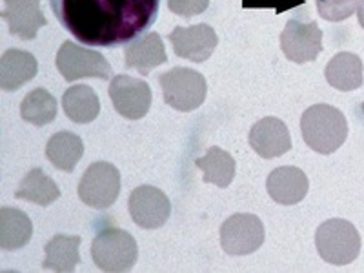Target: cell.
<instances>
[{
	"label": "cell",
	"mask_w": 364,
	"mask_h": 273,
	"mask_svg": "<svg viewBox=\"0 0 364 273\" xmlns=\"http://www.w3.org/2000/svg\"><path fill=\"white\" fill-rule=\"evenodd\" d=\"M266 190L269 197L282 206H294L306 197L310 190V181L306 173L295 166H282L269 173Z\"/></svg>",
	"instance_id": "9a60e30c"
},
{
	"label": "cell",
	"mask_w": 364,
	"mask_h": 273,
	"mask_svg": "<svg viewBox=\"0 0 364 273\" xmlns=\"http://www.w3.org/2000/svg\"><path fill=\"white\" fill-rule=\"evenodd\" d=\"M210 6V0H168V8L178 17H195L204 13Z\"/></svg>",
	"instance_id": "4316f807"
},
{
	"label": "cell",
	"mask_w": 364,
	"mask_h": 273,
	"mask_svg": "<svg viewBox=\"0 0 364 273\" xmlns=\"http://www.w3.org/2000/svg\"><path fill=\"white\" fill-rule=\"evenodd\" d=\"M173 51L177 57L186 58L191 63H204L213 55L219 38H217L215 29L208 24H195L190 28H177L168 35Z\"/></svg>",
	"instance_id": "7c38bea8"
},
{
	"label": "cell",
	"mask_w": 364,
	"mask_h": 273,
	"mask_svg": "<svg viewBox=\"0 0 364 273\" xmlns=\"http://www.w3.org/2000/svg\"><path fill=\"white\" fill-rule=\"evenodd\" d=\"M359 0H317L318 15L328 22H343L353 15Z\"/></svg>",
	"instance_id": "484cf974"
},
{
	"label": "cell",
	"mask_w": 364,
	"mask_h": 273,
	"mask_svg": "<svg viewBox=\"0 0 364 273\" xmlns=\"http://www.w3.org/2000/svg\"><path fill=\"white\" fill-rule=\"evenodd\" d=\"M164 100L177 112H193L206 100L208 84L199 71L175 66L159 77Z\"/></svg>",
	"instance_id": "5b68a950"
},
{
	"label": "cell",
	"mask_w": 364,
	"mask_h": 273,
	"mask_svg": "<svg viewBox=\"0 0 364 273\" xmlns=\"http://www.w3.org/2000/svg\"><path fill=\"white\" fill-rule=\"evenodd\" d=\"M357 17H359V24L363 26L364 29V0H359V2H357Z\"/></svg>",
	"instance_id": "83f0119b"
},
{
	"label": "cell",
	"mask_w": 364,
	"mask_h": 273,
	"mask_svg": "<svg viewBox=\"0 0 364 273\" xmlns=\"http://www.w3.org/2000/svg\"><path fill=\"white\" fill-rule=\"evenodd\" d=\"M38 64L37 58L28 51L8 50L0 58V87L15 91L35 79Z\"/></svg>",
	"instance_id": "e0dca14e"
},
{
	"label": "cell",
	"mask_w": 364,
	"mask_h": 273,
	"mask_svg": "<svg viewBox=\"0 0 364 273\" xmlns=\"http://www.w3.org/2000/svg\"><path fill=\"white\" fill-rule=\"evenodd\" d=\"M33 235V223L17 208L0 210V248L6 252L24 248Z\"/></svg>",
	"instance_id": "ac0fdd59"
},
{
	"label": "cell",
	"mask_w": 364,
	"mask_h": 273,
	"mask_svg": "<svg viewBox=\"0 0 364 273\" xmlns=\"http://www.w3.org/2000/svg\"><path fill=\"white\" fill-rule=\"evenodd\" d=\"M161 0H50L57 21L87 46L129 44L154 26Z\"/></svg>",
	"instance_id": "6da1fadb"
},
{
	"label": "cell",
	"mask_w": 364,
	"mask_h": 273,
	"mask_svg": "<svg viewBox=\"0 0 364 273\" xmlns=\"http://www.w3.org/2000/svg\"><path fill=\"white\" fill-rule=\"evenodd\" d=\"M301 132L306 146L321 155H330L348 139L346 117L330 104H315L302 113Z\"/></svg>",
	"instance_id": "7a4b0ae2"
},
{
	"label": "cell",
	"mask_w": 364,
	"mask_h": 273,
	"mask_svg": "<svg viewBox=\"0 0 364 273\" xmlns=\"http://www.w3.org/2000/svg\"><path fill=\"white\" fill-rule=\"evenodd\" d=\"M2 18L9 31L22 41H33L38 29L48 24L41 11V0H4Z\"/></svg>",
	"instance_id": "5bb4252c"
},
{
	"label": "cell",
	"mask_w": 364,
	"mask_h": 273,
	"mask_svg": "<svg viewBox=\"0 0 364 273\" xmlns=\"http://www.w3.org/2000/svg\"><path fill=\"white\" fill-rule=\"evenodd\" d=\"M21 115L26 122L33 126L51 124L57 117V100L48 90L37 87L22 100Z\"/></svg>",
	"instance_id": "d4e9b609"
},
{
	"label": "cell",
	"mask_w": 364,
	"mask_h": 273,
	"mask_svg": "<svg viewBox=\"0 0 364 273\" xmlns=\"http://www.w3.org/2000/svg\"><path fill=\"white\" fill-rule=\"evenodd\" d=\"M133 223L144 230H157L170 219L171 204L164 191L155 186H139L132 191L128 200Z\"/></svg>",
	"instance_id": "8fae6325"
},
{
	"label": "cell",
	"mask_w": 364,
	"mask_h": 273,
	"mask_svg": "<svg viewBox=\"0 0 364 273\" xmlns=\"http://www.w3.org/2000/svg\"><path fill=\"white\" fill-rule=\"evenodd\" d=\"M120 193V173L109 162H93L79 182V197L95 210H108Z\"/></svg>",
	"instance_id": "52a82bcc"
},
{
	"label": "cell",
	"mask_w": 364,
	"mask_h": 273,
	"mask_svg": "<svg viewBox=\"0 0 364 273\" xmlns=\"http://www.w3.org/2000/svg\"><path fill=\"white\" fill-rule=\"evenodd\" d=\"M360 112H363V113H364V102H363V106H360Z\"/></svg>",
	"instance_id": "f1b7e54d"
},
{
	"label": "cell",
	"mask_w": 364,
	"mask_h": 273,
	"mask_svg": "<svg viewBox=\"0 0 364 273\" xmlns=\"http://www.w3.org/2000/svg\"><path fill=\"white\" fill-rule=\"evenodd\" d=\"M84 155L82 139L71 132H58L46 146V157L55 168L63 171H73Z\"/></svg>",
	"instance_id": "7402d4cb"
},
{
	"label": "cell",
	"mask_w": 364,
	"mask_h": 273,
	"mask_svg": "<svg viewBox=\"0 0 364 273\" xmlns=\"http://www.w3.org/2000/svg\"><path fill=\"white\" fill-rule=\"evenodd\" d=\"M80 237L79 235H55L46 245V259L42 268L48 272H73L80 262Z\"/></svg>",
	"instance_id": "ffe728a7"
},
{
	"label": "cell",
	"mask_w": 364,
	"mask_h": 273,
	"mask_svg": "<svg viewBox=\"0 0 364 273\" xmlns=\"http://www.w3.org/2000/svg\"><path fill=\"white\" fill-rule=\"evenodd\" d=\"M63 108L70 120L77 124H87L99 117L100 100L93 87L79 84L68 87L63 97Z\"/></svg>",
	"instance_id": "44dd1931"
},
{
	"label": "cell",
	"mask_w": 364,
	"mask_h": 273,
	"mask_svg": "<svg viewBox=\"0 0 364 273\" xmlns=\"http://www.w3.org/2000/svg\"><path fill=\"white\" fill-rule=\"evenodd\" d=\"M264 242L262 220L253 213H235L220 228V245L228 255H250Z\"/></svg>",
	"instance_id": "ba28073f"
},
{
	"label": "cell",
	"mask_w": 364,
	"mask_h": 273,
	"mask_svg": "<svg viewBox=\"0 0 364 273\" xmlns=\"http://www.w3.org/2000/svg\"><path fill=\"white\" fill-rule=\"evenodd\" d=\"M326 80L339 91H353L363 86V60L355 53L341 51L328 63Z\"/></svg>",
	"instance_id": "d6986e66"
},
{
	"label": "cell",
	"mask_w": 364,
	"mask_h": 273,
	"mask_svg": "<svg viewBox=\"0 0 364 273\" xmlns=\"http://www.w3.org/2000/svg\"><path fill=\"white\" fill-rule=\"evenodd\" d=\"M109 99L117 113L124 119L139 120L151 108V87L141 79L117 75L109 84Z\"/></svg>",
	"instance_id": "30bf717a"
},
{
	"label": "cell",
	"mask_w": 364,
	"mask_h": 273,
	"mask_svg": "<svg viewBox=\"0 0 364 273\" xmlns=\"http://www.w3.org/2000/svg\"><path fill=\"white\" fill-rule=\"evenodd\" d=\"M250 144L262 159H275L291 149V136L288 126L275 117H264L253 124L250 132Z\"/></svg>",
	"instance_id": "4fadbf2b"
},
{
	"label": "cell",
	"mask_w": 364,
	"mask_h": 273,
	"mask_svg": "<svg viewBox=\"0 0 364 273\" xmlns=\"http://www.w3.org/2000/svg\"><path fill=\"white\" fill-rule=\"evenodd\" d=\"M15 197L38 206H50L60 197V190L50 175H46L41 168H35L22 178Z\"/></svg>",
	"instance_id": "cb8c5ba5"
},
{
	"label": "cell",
	"mask_w": 364,
	"mask_h": 273,
	"mask_svg": "<svg viewBox=\"0 0 364 273\" xmlns=\"http://www.w3.org/2000/svg\"><path fill=\"white\" fill-rule=\"evenodd\" d=\"M195 164L203 170V181L208 184L228 188L235 177V161L228 151L217 148V146H210L206 155L197 159Z\"/></svg>",
	"instance_id": "603a6c76"
},
{
	"label": "cell",
	"mask_w": 364,
	"mask_h": 273,
	"mask_svg": "<svg viewBox=\"0 0 364 273\" xmlns=\"http://www.w3.org/2000/svg\"><path fill=\"white\" fill-rule=\"evenodd\" d=\"M57 68L68 82H75L86 77L108 80L112 79L113 73L106 57H102L99 51L73 44L71 41H66L60 46L57 53Z\"/></svg>",
	"instance_id": "8992f818"
},
{
	"label": "cell",
	"mask_w": 364,
	"mask_h": 273,
	"mask_svg": "<svg viewBox=\"0 0 364 273\" xmlns=\"http://www.w3.org/2000/svg\"><path fill=\"white\" fill-rule=\"evenodd\" d=\"M281 48L291 63H311L323 51V29L315 21L291 18L282 29Z\"/></svg>",
	"instance_id": "9c48e42d"
},
{
	"label": "cell",
	"mask_w": 364,
	"mask_h": 273,
	"mask_svg": "<svg viewBox=\"0 0 364 273\" xmlns=\"http://www.w3.org/2000/svg\"><path fill=\"white\" fill-rule=\"evenodd\" d=\"M91 257L102 272H128L135 266L139 246L132 233L119 228H106L93 239Z\"/></svg>",
	"instance_id": "277c9868"
},
{
	"label": "cell",
	"mask_w": 364,
	"mask_h": 273,
	"mask_svg": "<svg viewBox=\"0 0 364 273\" xmlns=\"http://www.w3.org/2000/svg\"><path fill=\"white\" fill-rule=\"evenodd\" d=\"M315 246L324 262L344 266L353 262L360 253V235L352 223L330 219L318 226Z\"/></svg>",
	"instance_id": "3957f363"
},
{
	"label": "cell",
	"mask_w": 364,
	"mask_h": 273,
	"mask_svg": "<svg viewBox=\"0 0 364 273\" xmlns=\"http://www.w3.org/2000/svg\"><path fill=\"white\" fill-rule=\"evenodd\" d=\"M124 58L126 66L133 68L141 75H148L154 68L168 63V55H166L161 35L155 31L129 42L124 50Z\"/></svg>",
	"instance_id": "2e32d148"
}]
</instances>
